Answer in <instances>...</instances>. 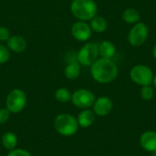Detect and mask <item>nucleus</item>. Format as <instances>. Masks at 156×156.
I'll return each mask as SVG.
<instances>
[{"instance_id":"f8f14e48","label":"nucleus","mask_w":156,"mask_h":156,"mask_svg":"<svg viewBox=\"0 0 156 156\" xmlns=\"http://www.w3.org/2000/svg\"><path fill=\"white\" fill-rule=\"evenodd\" d=\"M141 146L147 152H154L156 151V133L148 131L142 134L140 138Z\"/></svg>"},{"instance_id":"20e7f679","label":"nucleus","mask_w":156,"mask_h":156,"mask_svg":"<svg viewBox=\"0 0 156 156\" xmlns=\"http://www.w3.org/2000/svg\"><path fill=\"white\" fill-rule=\"evenodd\" d=\"M131 80L137 85L147 86L153 83L154 72L150 67L147 65L138 64L133 66L130 70Z\"/></svg>"},{"instance_id":"4be33fe9","label":"nucleus","mask_w":156,"mask_h":156,"mask_svg":"<svg viewBox=\"0 0 156 156\" xmlns=\"http://www.w3.org/2000/svg\"><path fill=\"white\" fill-rule=\"evenodd\" d=\"M6 156H32L31 154L23 149H13L9 151Z\"/></svg>"},{"instance_id":"6ab92c4d","label":"nucleus","mask_w":156,"mask_h":156,"mask_svg":"<svg viewBox=\"0 0 156 156\" xmlns=\"http://www.w3.org/2000/svg\"><path fill=\"white\" fill-rule=\"evenodd\" d=\"M71 93L69 92V90L66 88H60L58 89L55 92V98L58 101L61 102V103H65L68 102L69 101H71Z\"/></svg>"},{"instance_id":"6e6552de","label":"nucleus","mask_w":156,"mask_h":156,"mask_svg":"<svg viewBox=\"0 0 156 156\" xmlns=\"http://www.w3.org/2000/svg\"><path fill=\"white\" fill-rule=\"evenodd\" d=\"M71 101L78 108L88 109L93 105L95 101V96L89 90L80 89L71 95Z\"/></svg>"},{"instance_id":"423d86ee","label":"nucleus","mask_w":156,"mask_h":156,"mask_svg":"<svg viewBox=\"0 0 156 156\" xmlns=\"http://www.w3.org/2000/svg\"><path fill=\"white\" fill-rule=\"evenodd\" d=\"M149 37V27L144 22H138L133 26L128 33V42L132 47L139 48L143 46Z\"/></svg>"},{"instance_id":"b1692460","label":"nucleus","mask_w":156,"mask_h":156,"mask_svg":"<svg viewBox=\"0 0 156 156\" xmlns=\"http://www.w3.org/2000/svg\"><path fill=\"white\" fill-rule=\"evenodd\" d=\"M11 34L6 27H0V41H7Z\"/></svg>"},{"instance_id":"f257e3e1","label":"nucleus","mask_w":156,"mask_h":156,"mask_svg":"<svg viewBox=\"0 0 156 156\" xmlns=\"http://www.w3.org/2000/svg\"><path fill=\"white\" fill-rule=\"evenodd\" d=\"M118 73V66L112 58H98L90 66V74L92 79L101 84L112 82L117 78Z\"/></svg>"},{"instance_id":"9b49d317","label":"nucleus","mask_w":156,"mask_h":156,"mask_svg":"<svg viewBox=\"0 0 156 156\" xmlns=\"http://www.w3.org/2000/svg\"><path fill=\"white\" fill-rule=\"evenodd\" d=\"M6 47L10 51L15 53H22L27 47V42L24 37L20 35H13L6 41Z\"/></svg>"},{"instance_id":"ddd939ff","label":"nucleus","mask_w":156,"mask_h":156,"mask_svg":"<svg viewBox=\"0 0 156 156\" xmlns=\"http://www.w3.org/2000/svg\"><path fill=\"white\" fill-rule=\"evenodd\" d=\"M99 55L101 58H112L116 54V47L110 40H103L99 45Z\"/></svg>"},{"instance_id":"dca6fc26","label":"nucleus","mask_w":156,"mask_h":156,"mask_svg":"<svg viewBox=\"0 0 156 156\" xmlns=\"http://www.w3.org/2000/svg\"><path fill=\"white\" fill-rule=\"evenodd\" d=\"M122 20L125 23L131 24V25H134V24L140 22V20H141V15L134 8H127V9H125L122 12Z\"/></svg>"},{"instance_id":"a878e982","label":"nucleus","mask_w":156,"mask_h":156,"mask_svg":"<svg viewBox=\"0 0 156 156\" xmlns=\"http://www.w3.org/2000/svg\"><path fill=\"white\" fill-rule=\"evenodd\" d=\"M153 83H154V87L156 88V75L154 76V80H153Z\"/></svg>"},{"instance_id":"0eeeda50","label":"nucleus","mask_w":156,"mask_h":156,"mask_svg":"<svg viewBox=\"0 0 156 156\" xmlns=\"http://www.w3.org/2000/svg\"><path fill=\"white\" fill-rule=\"evenodd\" d=\"M27 104V95L20 89L12 90L5 100L6 109L11 113H18L24 110Z\"/></svg>"},{"instance_id":"412c9836","label":"nucleus","mask_w":156,"mask_h":156,"mask_svg":"<svg viewBox=\"0 0 156 156\" xmlns=\"http://www.w3.org/2000/svg\"><path fill=\"white\" fill-rule=\"evenodd\" d=\"M10 58V50L5 45L0 44V65L5 64Z\"/></svg>"},{"instance_id":"39448f33","label":"nucleus","mask_w":156,"mask_h":156,"mask_svg":"<svg viewBox=\"0 0 156 156\" xmlns=\"http://www.w3.org/2000/svg\"><path fill=\"white\" fill-rule=\"evenodd\" d=\"M99 47L96 43L89 42L83 45L77 53V61L84 67H90L99 58Z\"/></svg>"},{"instance_id":"f3484780","label":"nucleus","mask_w":156,"mask_h":156,"mask_svg":"<svg viewBox=\"0 0 156 156\" xmlns=\"http://www.w3.org/2000/svg\"><path fill=\"white\" fill-rule=\"evenodd\" d=\"M65 77L69 80H75L80 74V64L78 61L69 62L64 70Z\"/></svg>"},{"instance_id":"7ed1b4c3","label":"nucleus","mask_w":156,"mask_h":156,"mask_svg":"<svg viewBox=\"0 0 156 156\" xmlns=\"http://www.w3.org/2000/svg\"><path fill=\"white\" fill-rule=\"evenodd\" d=\"M54 127L57 133L62 136H71L75 134L79 129L78 121L70 114L62 113L56 117Z\"/></svg>"},{"instance_id":"aec40b11","label":"nucleus","mask_w":156,"mask_h":156,"mask_svg":"<svg viewBox=\"0 0 156 156\" xmlns=\"http://www.w3.org/2000/svg\"><path fill=\"white\" fill-rule=\"evenodd\" d=\"M154 89L150 86H143L142 90H141V97L144 100V101H150L154 98Z\"/></svg>"},{"instance_id":"9d476101","label":"nucleus","mask_w":156,"mask_h":156,"mask_svg":"<svg viewBox=\"0 0 156 156\" xmlns=\"http://www.w3.org/2000/svg\"><path fill=\"white\" fill-rule=\"evenodd\" d=\"M113 108L112 101L106 96L100 97L93 103V112L99 116L108 115Z\"/></svg>"},{"instance_id":"5701e85b","label":"nucleus","mask_w":156,"mask_h":156,"mask_svg":"<svg viewBox=\"0 0 156 156\" xmlns=\"http://www.w3.org/2000/svg\"><path fill=\"white\" fill-rule=\"evenodd\" d=\"M10 113L11 112L6 108L0 109V124H4L8 121L10 117Z\"/></svg>"},{"instance_id":"1a4fd4ad","label":"nucleus","mask_w":156,"mask_h":156,"mask_svg":"<svg viewBox=\"0 0 156 156\" xmlns=\"http://www.w3.org/2000/svg\"><path fill=\"white\" fill-rule=\"evenodd\" d=\"M71 35L72 37L80 42H85L91 37L92 30L90 25L85 21L78 20L71 27Z\"/></svg>"},{"instance_id":"bb28decb","label":"nucleus","mask_w":156,"mask_h":156,"mask_svg":"<svg viewBox=\"0 0 156 156\" xmlns=\"http://www.w3.org/2000/svg\"><path fill=\"white\" fill-rule=\"evenodd\" d=\"M153 156H156V151L153 152Z\"/></svg>"},{"instance_id":"2eb2a0df","label":"nucleus","mask_w":156,"mask_h":156,"mask_svg":"<svg viewBox=\"0 0 156 156\" xmlns=\"http://www.w3.org/2000/svg\"><path fill=\"white\" fill-rule=\"evenodd\" d=\"M90 27L92 30V32L95 33H103L106 31L108 27V22L107 20L100 16H95L91 20H90Z\"/></svg>"},{"instance_id":"a211bd4d","label":"nucleus","mask_w":156,"mask_h":156,"mask_svg":"<svg viewBox=\"0 0 156 156\" xmlns=\"http://www.w3.org/2000/svg\"><path fill=\"white\" fill-rule=\"evenodd\" d=\"M16 144H17V138L14 133L7 132V133L3 134L2 144L6 150L11 151V150L15 149L16 146Z\"/></svg>"},{"instance_id":"393cba45","label":"nucleus","mask_w":156,"mask_h":156,"mask_svg":"<svg viewBox=\"0 0 156 156\" xmlns=\"http://www.w3.org/2000/svg\"><path fill=\"white\" fill-rule=\"evenodd\" d=\"M153 56H154V58L156 59V44L154 46V48H153Z\"/></svg>"},{"instance_id":"4468645a","label":"nucleus","mask_w":156,"mask_h":156,"mask_svg":"<svg viewBox=\"0 0 156 156\" xmlns=\"http://www.w3.org/2000/svg\"><path fill=\"white\" fill-rule=\"evenodd\" d=\"M77 121L80 126L83 128L90 127L95 121V113L90 110H84L79 114Z\"/></svg>"},{"instance_id":"f03ea898","label":"nucleus","mask_w":156,"mask_h":156,"mask_svg":"<svg viewBox=\"0 0 156 156\" xmlns=\"http://www.w3.org/2000/svg\"><path fill=\"white\" fill-rule=\"evenodd\" d=\"M70 12L80 21H90L97 16L98 5L94 0H73L70 4Z\"/></svg>"}]
</instances>
